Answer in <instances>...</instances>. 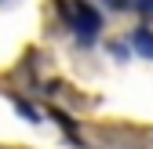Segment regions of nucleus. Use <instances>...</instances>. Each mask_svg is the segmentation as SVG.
I'll return each instance as SVG.
<instances>
[{"label": "nucleus", "mask_w": 153, "mask_h": 149, "mask_svg": "<svg viewBox=\"0 0 153 149\" xmlns=\"http://www.w3.org/2000/svg\"><path fill=\"white\" fill-rule=\"evenodd\" d=\"M73 26H76V33H80L84 36V40H88V36H95V33H99V15H95V7H76L73 11Z\"/></svg>", "instance_id": "nucleus-1"}, {"label": "nucleus", "mask_w": 153, "mask_h": 149, "mask_svg": "<svg viewBox=\"0 0 153 149\" xmlns=\"http://www.w3.org/2000/svg\"><path fill=\"white\" fill-rule=\"evenodd\" d=\"M135 47H139L142 55H149V58H153V33L139 29V33H135Z\"/></svg>", "instance_id": "nucleus-2"}, {"label": "nucleus", "mask_w": 153, "mask_h": 149, "mask_svg": "<svg viewBox=\"0 0 153 149\" xmlns=\"http://www.w3.org/2000/svg\"><path fill=\"white\" fill-rule=\"evenodd\" d=\"M131 7L142 11V15H153V0H131Z\"/></svg>", "instance_id": "nucleus-3"}]
</instances>
